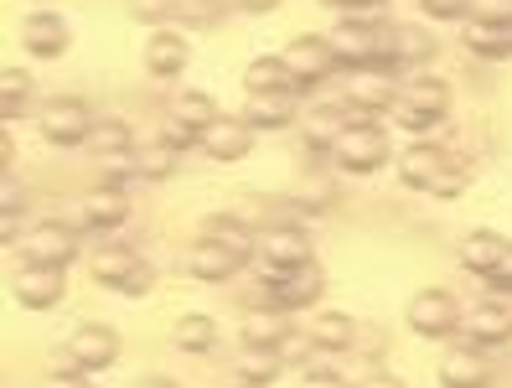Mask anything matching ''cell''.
I'll return each instance as SVG.
<instances>
[{"instance_id":"1","label":"cell","mask_w":512,"mask_h":388,"mask_svg":"<svg viewBox=\"0 0 512 388\" xmlns=\"http://www.w3.org/2000/svg\"><path fill=\"white\" fill-rule=\"evenodd\" d=\"M399 176H404L409 187L435 192V197H461V187H466V176L450 166V161L440 156V145H430V140L409 145V151L399 156Z\"/></svg>"},{"instance_id":"2","label":"cell","mask_w":512,"mask_h":388,"mask_svg":"<svg viewBox=\"0 0 512 388\" xmlns=\"http://www.w3.org/2000/svg\"><path fill=\"white\" fill-rule=\"evenodd\" d=\"M331 161H337L347 176H368L388 161V135L373 125V119H347V130L331 140Z\"/></svg>"},{"instance_id":"3","label":"cell","mask_w":512,"mask_h":388,"mask_svg":"<svg viewBox=\"0 0 512 388\" xmlns=\"http://www.w3.org/2000/svg\"><path fill=\"white\" fill-rule=\"evenodd\" d=\"M300 264H311V233L306 228L285 223V228L259 233V270H264V280H280V275L300 270Z\"/></svg>"},{"instance_id":"4","label":"cell","mask_w":512,"mask_h":388,"mask_svg":"<svg viewBox=\"0 0 512 388\" xmlns=\"http://www.w3.org/2000/svg\"><path fill=\"white\" fill-rule=\"evenodd\" d=\"M394 109H399V125L404 130H430V125H440V119H445L450 94H445L440 78H414V83H404V94H399Z\"/></svg>"},{"instance_id":"5","label":"cell","mask_w":512,"mask_h":388,"mask_svg":"<svg viewBox=\"0 0 512 388\" xmlns=\"http://www.w3.org/2000/svg\"><path fill=\"white\" fill-rule=\"evenodd\" d=\"M399 78L388 73V68H357L352 73V83H347V109H352V119H368V114H378V109H388V104H399Z\"/></svg>"},{"instance_id":"6","label":"cell","mask_w":512,"mask_h":388,"mask_svg":"<svg viewBox=\"0 0 512 388\" xmlns=\"http://www.w3.org/2000/svg\"><path fill=\"white\" fill-rule=\"evenodd\" d=\"M285 73L300 83V88H316L321 78H331V68H337V52H331L326 37H295L285 52H280Z\"/></svg>"},{"instance_id":"7","label":"cell","mask_w":512,"mask_h":388,"mask_svg":"<svg viewBox=\"0 0 512 388\" xmlns=\"http://www.w3.org/2000/svg\"><path fill=\"white\" fill-rule=\"evenodd\" d=\"M73 254H78V238H73V228H68V223H42V228H32V233L21 238V259H26V264L68 270Z\"/></svg>"},{"instance_id":"8","label":"cell","mask_w":512,"mask_h":388,"mask_svg":"<svg viewBox=\"0 0 512 388\" xmlns=\"http://www.w3.org/2000/svg\"><path fill=\"white\" fill-rule=\"evenodd\" d=\"M94 135V114H88L83 99H52L42 109V140L52 145H88Z\"/></svg>"},{"instance_id":"9","label":"cell","mask_w":512,"mask_h":388,"mask_svg":"<svg viewBox=\"0 0 512 388\" xmlns=\"http://www.w3.org/2000/svg\"><path fill=\"white\" fill-rule=\"evenodd\" d=\"M264 285H269V311L290 316V311H300V306H316V301H321L326 275L316 270V264H300V270H290V275H280V280H264Z\"/></svg>"},{"instance_id":"10","label":"cell","mask_w":512,"mask_h":388,"mask_svg":"<svg viewBox=\"0 0 512 388\" xmlns=\"http://www.w3.org/2000/svg\"><path fill=\"white\" fill-rule=\"evenodd\" d=\"M119 357V332L114 326H78L68 337V368L73 373H99Z\"/></svg>"},{"instance_id":"11","label":"cell","mask_w":512,"mask_h":388,"mask_svg":"<svg viewBox=\"0 0 512 388\" xmlns=\"http://www.w3.org/2000/svg\"><path fill=\"white\" fill-rule=\"evenodd\" d=\"M409 326L419 337H450L461 326V311H456V295L450 290H419L409 301Z\"/></svg>"},{"instance_id":"12","label":"cell","mask_w":512,"mask_h":388,"mask_svg":"<svg viewBox=\"0 0 512 388\" xmlns=\"http://www.w3.org/2000/svg\"><path fill=\"white\" fill-rule=\"evenodd\" d=\"M63 270H47V264H26V270L11 280V295L26 306V311H47L63 301Z\"/></svg>"},{"instance_id":"13","label":"cell","mask_w":512,"mask_h":388,"mask_svg":"<svg viewBox=\"0 0 512 388\" xmlns=\"http://www.w3.org/2000/svg\"><path fill=\"white\" fill-rule=\"evenodd\" d=\"M202 151L213 156V161H244L249 156V145H254V130L244 125V119H228V114H218L213 125L202 130Z\"/></svg>"},{"instance_id":"14","label":"cell","mask_w":512,"mask_h":388,"mask_svg":"<svg viewBox=\"0 0 512 388\" xmlns=\"http://www.w3.org/2000/svg\"><path fill=\"white\" fill-rule=\"evenodd\" d=\"M21 42L32 57H63L73 32H68V16H57V11H37V16H26L21 26Z\"/></svg>"},{"instance_id":"15","label":"cell","mask_w":512,"mask_h":388,"mask_svg":"<svg viewBox=\"0 0 512 388\" xmlns=\"http://www.w3.org/2000/svg\"><path fill=\"white\" fill-rule=\"evenodd\" d=\"M238 270H244V259H238L233 249H223L218 238H202V244H192V254H187V275L192 280H207V285L233 280Z\"/></svg>"},{"instance_id":"16","label":"cell","mask_w":512,"mask_h":388,"mask_svg":"<svg viewBox=\"0 0 512 388\" xmlns=\"http://www.w3.org/2000/svg\"><path fill=\"white\" fill-rule=\"evenodd\" d=\"M461 332H466L471 347L507 342V337H512V301H487V306H476V311L461 321Z\"/></svg>"},{"instance_id":"17","label":"cell","mask_w":512,"mask_h":388,"mask_svg":"<svg viewBox=\"0 0 512 388\" xmlns=\"http://www.w3.org/2000/svg\"><path fill=\"white\" fill-rule=\"evenodd\" d=\"M295 99L300 94H249V104H244V125L249 130H285L290 119H295Z\"/></svg>"},{"instance_id":"18","label":"cell","mask_w":512,"mask_h":388,"mask_svg":"<svg viewBox=\"0 0 512 388\" xmlns=\"http://www.w3.org/2000/svg\"><path fill=\"white\" fill-rule=\"evenodd\" d=\"M187 57H192V47L182 32H156L145 47V68H150V78H176L187 68Z\"/></svg>"},{"instance_id":"19","label":"cell","mask_w":512,"mask_h":388,"mask_svg":"<svg viewBox=\"0 0 512 388\" xmlns=\"http://www.w3.org/2000/svg\"><path fill=\"white\" fill-rule=\"evenodd\" d=\"M440 383L445 388H487V363L476 347H450L440 357Z\"/></svg>"},{"instance_id":"20","label":"cell","mask_w":512,"mask_h":388,"mask_svg":"<svg viewBox=\"0 0 512 388\" xmlns=\"http://www.w3.org/2000/svg\"><path fill=\"white\" fill-rule=\"evenodd\" d=\"M244 88L249 94H306V88L285 73L280 57H254V63L244 68Z\"/></svg>"},{"instance_id":"21","label":"cell","mask_w":512,"mask_h":388,"mask_svg":"<svg viewBox=\"0 0 512 388\" xmlns=\"http://www.w3.org/2000/svg\"><path fill=\"white\" fill-rule=\"evenodd\" d=\"M507 254H512V244H502L497 233H471L466 244H461V264H466L471 275H481V280H487Z\"/></svg>"},{"instance_id":"22","label":"cell","mask_w":512,"mask_h":388,"mask_svg":"<svg viewBox=\"0 0 512 388\" xmlns=\"http://www.w3.org/2000/svg\"><path fill=\"white\" fill-rule=\"evenodd\" d=\"M125 213H130V202L119 187H99L83 197V228H114V223H125Z\"/></svg>"},{"instance_id":"23","label":"cell","mask_w":512,"mask_h":388,"mask_svg":"<svg viewBox=\"0 0 512 388\" xmlns=\"http://www.w3.org/2000/svg\"><path fill=\"white\" fill-rule=\"evenodd\" d=\"M280 352L275 347H244L238 352V363H233V373L244 378V388H264V383H275L280 378Z\"/></svg>"},{"instance_id":"24","label":"cell","mask_w":512,"mask_h":388,"mask_svg":"<svg viewBox=\"0 0 512 388\" xmlns=\"http://www.w3.org/2000/svg\"><path fill=\"white\" fill-rule=\"evenodd\" d=\"M466 47L492 57V63H502V57H512V26H487V21H466Z\"/></svg>"},{"instance_id":"25","label":"cell","mask_w":512,"mask_h":388,"mask_svg":"<svg viewBox=\"0 0 512 388\" xmlns=\"http://www.w3.org/2000/svg\"><path fill=\"white\" fill-rule=\"evenodd\" d=\"M171 119L176 125H187V130H207L218 119V104H213V94H202V88H192V94H176V104H171Z\"/></svg>"},{"instance_id":"26","label":"cell","mask_w":512,"mask_h":388,"mask_svg":"<svg viewBox=\"0 0 512 388\" xmlns=\"http://www.w3.org/2000/svg\"><path fill=\"white\" fill-rule=\"evenodd\" d=\"M202 238H218V244H223V249H233L244 264L259 254V238H254L244 223H233V218H207V233H202Z\"/></svg>"},{"instance_id":"27","label":"cell","mask_w":512,"mask_h":388,"mask_svg":"<svg viewBox=\"0 0 512 388\" xmlns=\"http://www.w3.org/2000/svg\"><path fill=\"white\" fill-rule=\"evenodd\" d=\"M135 270H140V259H135L130 249H104V254L94 259V280L109 285V290H125Z\"/></svg>"},{"instance_id":"28","label":"cell","mask_w":512,"mask_h":388,"mask_svg":"<svg viewBox=\"0 0 512 388\" xmlns=\"http://www.w3.org/2000/svg\"><path fill=\"white\" fill-rule=\"evenodd\" d=\"M285 332V316L280 311H249L244 316V347H280Z\"/></svg>"},{"instance_id":"29","label":"cell","mask_w":512,"mask_h":388,"mask_svg":"<svg viewBox=\"0 0 512 388\" xmlns=\"http://www.w3.org/2000/svg\"><path fill=\"white\" fill-rule=\"evenodd\" d=\"M311 342H316L321 352H347V347H352V316H342V311H326V316H316V326H311Z\"/></svg>"},{"instance_id":"30","label":"cell","mask_w":512,"mask_h":388,"mask_svg":"<svg viewBox=\"0 0 512 388\" xmlns=\"http://www.w3.org/2000/svg\"><path fill=\"white\" fill-rule=\"evenodd\" d=\"M171 337H176V347H182V352H207V347L218 342V326H213V316H182Z\"/></svg>"},{"instance_id":"31","label":"cell","mask_w":512,"mask_h":388,"mask_svg":"<svg viewBox=\"0 0 512 388\" xmlns=\"http://www.w3.org/2000/svg\"><path fill=\"white\" fill-rule=\"evenodd\" d=\"M26 94H32V78H26V68H6V73H0V114H6V125L26 109Z\"/></svg>"},{"instance_id":"32","label":"cell","mask_w":512,"mask_h":388,"mask_svg":"<svg viewBox=\"0 0 512 388\" xmlns=\"http://www.w3.org/2000/svg\"><path fill=\"white\" fill-rule=\"evenodd\" d=\"M88 145L104 151V156H130V125L125 119H99L94 135H88Z\"/></svg>"},{"instance_id":"33","label":"cell","mask_w":512,"mask_h":388,"mask_svg":"<svg viewBox=\"0 0 512 388\" xmlns=\"http://www.w3.org/2000/svg\"><path fill=\"white\" fill-rule=\"evenodd\" d=\"M135 171H140V176H150V182H166V176L176 171V145L150 140V151H140V156H135Z\"/></svg>"},{"instance_id":"34","label":"cell","mask_w":512,"mask_h":388,"mask_svg":"<svg viewBox=\"0 0 512 388\" xmlns=\"http://www.w3.org/2000/svg\"><path fill=\"white\" fill-rule=\"evenodd\" d=\"M171 16L192 26H213L223 16V0H171Z\"/></svg>"},{"instance_id":"35","label":"cell","mask_w":512,"mask_h":388,"mask_svg":"<svg viewBox=\"0 0 512 388\" xmlns=\"http://www.w3.org/2000/svg\"><path fill=\"white\" fill-rule=\"evenodd\" d=\"M430 52H435L430 32H414V26H399V42H394V57H399V63H425Z\"/></svg>"},{"instance_id":"36","label":"cell","mask_w":512,"mask_h":388,"mask_svg":"<svg viewBox=\"0 0 512 388\" xmlns=\"http://www.w3.org/2000/svg\"><path fill=\"white\" fill-rule=\"evenodd\" d=\"M466 21H487V26H512V0H471Z\"/></svg>"},{"instance_id":"37","label":"cell","mask_w":512,"mask_h":388,"mask_svg":"<svg viewBox=\"0 0 512 388\" xmlns=\"http://www.w3.org/2000/svg\"><path fill=\"white\" fill-rule=\"evenodd\" d=\"M21 182H16V176L6 171V176H0V218H21Z\"/></svg>"},{"instance_id":"38","label":"cell","mask_w":512,"mask_h":388,"mask_svg":"<svg viewBox=\"0 0 512 388\" xmlns=\"http://www.w3.org/2000/svg\"><path fill=\"white\" fill-rule=\"evenodd\" d=\"M311 347H316L311 337H295V332H290V337H285L275 352H280V363H306V357H311Z\"/></svg>"},{"instance_id":"39","label":"cell","mask_w":512,"mask_h":388,"mask_svg":"<svg viewBox=\"0 0 512 388\" xmlns=\"http://www.w3.org/2000/svg\"><path fill=\"white\" fill-rule=\"evenodd\" d=\"M130 11L140 21H166L171 16V0H130Z\"/></svg>"},{"instance_id":"40","label":"cell","mask_w":512,"mask_h":388,"mask_svg":"<svg viewBox=\"0 0 512 388\" xmlns=\"http://www.w3.org/2000/svg\"><path fill=\"white\" fill-rule=\"evenodd\" d=\"M466 6H471V0H425L430 16H466Z\"/></svg>"},{"instance_id":"41","label":"cell","mask_w":512,"mask_h":388,"mask_svg":"<svg viewBox=\"0 0 512 388\" xmlns=\"http://www.w3.org/2000/svg\"><path fill=\"white\" fill-rule=\"evenodd\" d=\"M300 388H347V383H342L337 373H316V368H311L306 378H300Z\"/></svg>"},{"instance_id":"42","label":"cell","mask_w":512,"mask_h":388,"mask_svg":"<svg viewBox=\"0 0 512 388\" xmlns=\"http://www.w3.org/2000/svg\"><path fill=\"white\" fill-rule=\"evenodd\" d=\"M47 388H88V383H83L78 373H68V378H63V373H52V378H47Z\"/></svg>"},{"instance_id":"43","label":"cell","mask_w":512,"mask_h":388,"mask_svg":"<svg viewBox=\"0 0 512 388\" xmlns=\"http://www.w3.org/2000/svg\"><path fill=\"white\" fill-rule=\"evenodd\" d=\"M363 388H404V383H399V378H388V373H373Z\"/></svg>"},{"instance_id":"44","label":"cell","mask_w":512,"mask_h":388,"mask_svg":"<svg viewBox=\"0 0 512 388\" xmlns=\"http://www.w3.org/2000/svg\"><path fill=\"white\" fill-rule=\"evenodd\" d=\"M238 6H244V11H275L280 0H238Z\"/></svg>"},{"instance_id":"45","label":"cell","mask_w":512,"mask_h":388,"mask_svg":"<svg viewBox=\"0 0 512 388\" xmlns=\"http://www.w3.org/2000/svg\"><path fill=\"white\" fill-rule=\"evenodd\" d=\"M331 6H342V11H357V6H373V0H331Z\"/></svg>"},{"instance_id":"46","label":"cell","mask_w":512,"mask_h":388,"mask_svg":"<svg viewBox=\"0 0 512 388\" xmlns=\"http://www.w3.org/2000/svg\"><path fill=\"white\" fill-rule=\"evenodd\" d=\"M140 388H176V383H171V378H145Z\"/></svg>"}]
</instances>
